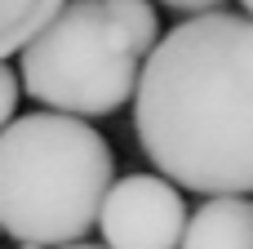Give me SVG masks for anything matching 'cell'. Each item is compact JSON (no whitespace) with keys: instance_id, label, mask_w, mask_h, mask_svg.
<instances>
[{"instance_id":"obj_1","label":"cell","mask_w":253,"mask_h":249,"mask_svg":"<svg viewBox=\"0 0 253 249\" xmlns=\"http://www.w3.org/2000/svg\"><path fill=\"white\" fill-rule=\"evenodd\" d=\"M133 129L173 187L253 196V18L218 9L160 36L142 62Z\"/></svg>"},{"instance_id":"obj_2","label":"cell","mask_w":253,"mask_h":249,"mask_svg":"<svg viewBox=\"0 0 253 249\" xmlns=\"http://www.w3.org/2000/svg\"><path fill=\"white\" fill-rule=\"evenodd\" d=\"M116 187L107 138L58 111L18 116L0 129V232L22 245H80Z\"/></svg>"},{"instance_id":"obj_3","label":"cell","mask_w":253,"mask_h":249,"mask_svg":"<svg viewBox=\"0 0 253 249\" xmlns=\"http://www.w3.org/2000/svg\"><path fill=\"white\" fill-rule=\"evenodd\" d=\"M22 89L58 116H111L142 80V53L102 0H67L18 53Z\"/></svg>"},{"instance_id":"obj_4","label":"cell","mask_w":253,"mask_h":249,"mask_svg":"<svg viewBox=\"0 0 253 249\" xmlns=\"http://www.w3.org/2000/svg\"><path fill=\"white\" fill-rule=\"evenodd\" d=\"M191 209L182 187L160 174H129L116 178L102 205V241L107 249H182Z\"/></svg>"},{"instance_id":"obj_5","label":"cell","mask_w":253,"mask_h":249,"mask_svg":"<svg viewBox=\"0 0 253 249\" xmlns=\"http://www.w3.org/2000/svg\"><path fill=\"white\" fill-rule=\"evenodd\" d=\"M182 249H253V196H213L191 209Z\"/></svg>"},{"instance_id":"obj_6","label":"cell","mask_w":253,"mask_h":249,"mask_svg":"<svg viewBox=\"0 0 253 249\" xmlns=\"http://www.w3.org/2000/svg\"><path fill=\"white\" fill-rule=\"evenodd\" d=\"M67 0H0V62L22 53L62 9Z\"/></svg>"},{"instance_id":"obj_7","label":"cell","mask_w":253,"mask_h":249,"mask_svg":"<svg viewBox=\"0 0 253 249\" xmlns=\"http://www.w3.org/2000/svg\"><path fill=\"white\" fill-rule=\"evenodd\" d=\"M102 4H107V13L120 22V31L133 40V49H138L142 58H151L156 45H160V18H156L151 0H102Z\"/></svg>"},{"instance_id":"obj_8","label":"cell","mask_w":253,"mask_h":249,"mask_svg":"<svg viewBox=\"0 0 253 249\" xmlns=\"http://www.w3.org/2000/svg\"><path fill=\"white\" fill-rule=\"evenodd\" d=\"M18 89H22V80L0 62V129H9L13 125V107H18Z\"/></svg>"},{"instance_id":"obj_9","label":"cell","mask_w":253,"mask_h":249,"mask_svg":"<svg viewBox=\"0 0 253 249\" xmlns=\"http://www.w3.org/2000/svg\"><path fill=\"white\" fill-rule=\"evenodd\" d=\"M165 9H173V13H191V18H205V13H218L222 9V0H160Z\"/></svg>"},{"instance_id":"obj_10","label":"cell","mask_w":253,"mask_h":249,"mask_svg":"<svg viewBox=\"0 0 253 249\" xmlns=\"http://www.w3.org/2000/svg\"><path fill=\"white\" fill-rule=\"evenodd\" d=\"M67 249H107V245H67Z\"/></svg>"},{"instance_id":"obj_11","label":"cell","mask_w":253,"mask_h":249,"mask_svg":"<svg viewBox=\"0 0 253 249\" xmlns=\"http://www.w3.org/2000/svg\"><path fill=\"white\" fill-rule=\"evenodd\" d=\"M240 4H245V9H249V18H253V0H240Z\"/></svg>"},{"instance_id":"obj_12","label":"cell","mask_w":253,"mask_h":249,"mask_svg":"<svg viewBox=\"0 0 253 249\" xmlns=\"http://www.w3.org/2000/svg\"><path fill=\"white\" fill-rule=\"evenodd\" d=\"M27 249H40V245H27Z\"/></svg>"}]
</instances>
